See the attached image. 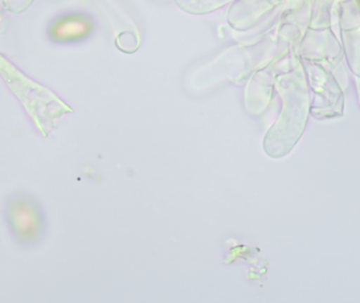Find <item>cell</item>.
Masks as SVG:
<instances>
[{"mask_svg":"<svg viewBox=\"0 0 360 303\" xmlns=\"http://www.w3.org/2000/svg\"><path fill=\"white\" fill-rule=\"evenodd\" d=\"M6 224L19 245L32 247L40 243L46 231L41 205L31 195H12L4 207Z\"/></svg>","mask_w":360,"mask_h":303,"instance_id":"6da1fadb","label":"cell"}]
</instances>
